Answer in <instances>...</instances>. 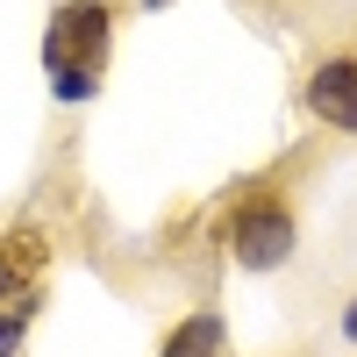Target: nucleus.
I'll use <instances>...</instances> for the list:
<instances>
[{"instance_id":"f257e3e1","label":"nucleus","mask_w":357,"mask_h":357,"mask_svg":"<svg viewBox=\"0 0 357 357\" xmlns=\"http://www.w3.org/2000/svg\"><path fill=\"white\" fill-rule=\"evenodd\" d=\"M107 0H65L50 22V86L57 100H86L100 86V57H107Z\"/></svg>"},{"instance_id":"6e6552de","label":"nucleus","mask_w":357,"mask_h":357,"mask_svg":"<svg viewBox=\"0 0 357 357\" xmlns=\"http://www.w3.org/2000/svg\"><path fill=\"white\" fill-rule=\"evenodd\" d=\"M151 8H158V0H151Z\"/></svg>"},{"instance_id":"7ed1b4c3","label":"nucleus","mask_w":357,"mask_h":357,"mask_svg":"<svg viewBox=\"0 0 357 357\" xmlns=\"http://www.w3.org/2000/svg\"><path fill=\"white\" fill-rule=\"evenodd\" d=\"M301 100H307V114L321 129H357V57H321V65L307 72V86H301Z\"/></svg>"},{"instance_id":"39448f33","label":"nucleus","mask_w":357,"mask_h":357,"mask_svg":"<svg viewBox=\"0 0 357 357\" xmlns=\"http://www.w3.org/2000/svg\"><path fill=\"white\" fill-rule=\"evenodd\" d=\"M158 357H222V314H193V321H178V329L165 336Z\"/></svg>"},{"instance_id":"f03ea898","label":"nucleus","mask_w":357,"mask_h":357,"mask_svg":"<svg viewBox=\"0 0 357 357\" xmlns=\"http://www.w3.org/2000/svg\"><path fill=\"white\" fill-rule=\"evenodd\" d=\"M215 236H222V250L243 264V272H279V264L301 250V222H293V207H279V200H236Z\"/></svg>"},{"instance_id":"423d86ee","label":"nucleus","mask_w":357,"mask_h":357,"mask_svg":"<svg viewBox=\"0 0 357 357\" xmlns=\"http://www.w3.org/2000/svg\"><path fill=\"white\" fill-rule=\"evenodd\" d=\"M29 321H36V301H22V307H8V314H0V357H15V350H22Z\"/></svg>"},{"instance_id":"20e7f679","label":"nucleus","mask_w":357,"mask_h":357,"mask_svg":"<svg viewBox=\"0 0 357 357\" xmlns=\"http://www.w3.org/2000/svg\"><path fill=\"white\" fill-rule=\"evenodd\" d=\"M36 272H43V236H0V307L36 301Z\"/></svg>"},{"instance_id":"0eeeda50","label":"nucleus","mask_w":357,"mask_h":357,"mask_svg":"<svg viewBox=\"0 0 357 357\" xmlns=\"http://www.w3.org/2000/svg\"><path fill=\"white\" fill-rule=\"evenodd\" d=\"M343 343H357V301L343 307Z\"/></svg>"}]
</instances>
